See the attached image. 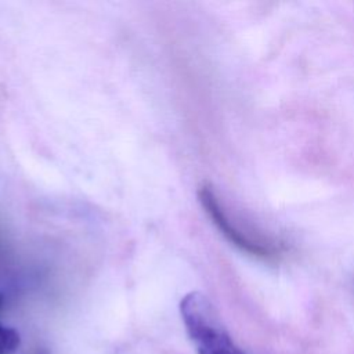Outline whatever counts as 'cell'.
<instances>
[{"mask_svg": "<svg viewBox=\"0 0 354 354\" xmlns=\"http://www.w3.org/2000/svg\"><path fill=\"white\" fill-rule=\"evenodd\" d=\"M0 304H1V296H0Z\"/></svg>", "mask_w": 354, "mask_h": 354, "instance_id": "obj_4", "label": "cell"}, {"mask_svg": "<svg viewBox=\"0 0 354 354\" xmlns=\"http://www.w3.org/2000/svg\"><path fill=\"white\" fill-rule=\"evenodd\" d=\"M198 198L213 224L234 246L263 260H274L279 256V245H274L272 242L263 241L260 238H253L248 232L242 231L234 220H231L212 185L202 184L198 189Z\"/></svg>", "mask_w": 354, "mask_h": 354, "instance_id": "obj_2", "label": "cell"}, {"mask_svg": "<svg viewBox=\"0 0 354 354\" xmlns=\"http://www.w3.org/2000/svg\"><path fill=\"white\" fill-rule=\"evenodd\" d=\"M180 313L198 354H245L235 344L205 295L199 292L185 295L180 301Z\"/></svg>", "mask_w": 354, "mask_h": 354, "instance_id": "obj_1", "label": "cell"}, {"mask_svg": "<svg viewBox=\"0 0 354 354\" xmlns=\"http://www.w3.org/2000/svg\"><path fill=\"white\" fill-rule=\"evenodd\" d=\"M21 343L17 330L0 325V354H12L18 350Z\"/></svg>", "mask_w": 354, "mask_h": 354, "instance_id": "obj_3", "label": "cell"}]
</instances>
